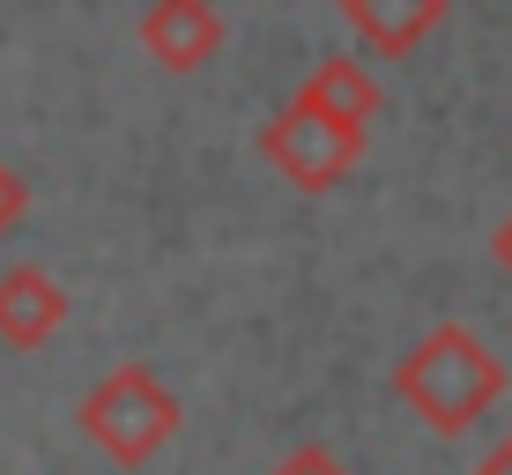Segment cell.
<instances>
[{
  "label": "cell",
  "instance_id": "obj_3",
  "mask_svg": "<svg viewBox=\"0 0 512 475\" xmlns=\"http://www.w3.org/2000/svg\"><path fill=\"white\" fill-rule=\"evenodd\" d=\"M364 134H372V127L334 119L327 104H312L305 90H297V97H282L268 112V127H260V156H268L297 193H327V186H342L349 171L364 164Z\"/></svg>",
  "mask_w": 512,
  "mask_h": 475
},
{
  "label": "cell",
  "instance_id": "obj_4",
  "mask_svg": "<svg viewBox=\"0 0 512 475\" xmlns=\"http://www.w3.org/2000/svg\"><path fill=\"white\" fill-rule=\"evenodd\" d=\"M141 52L171 75H193L223 52V15L216 0H149L141 8Z\"/></svg>",
  "mask_w": 512,
  "mask_h": 475
},
{
  "label": "cell",
  "instance_id": "obj_9",
  "mask_svg": "<svg viewBox=\"0 0 512 475\" xmlns=\"http://www.w3.org/2000/svg\"><path fill=\"white\" fill-rule=\"evenodd\" d=\"M23 208H30V186L15 179V164H8V156H0V238H8L15 223H23Z\"/></svg>",
  "mask_w": 512,
  "mask_h": 475
},
{
  "label": "cell",
  "instance_id": "obj_5",
  "mask_svg": "<svg viewBox=\"0 0 512 475\" xmlns=\"http://www.w3.org/2000/svg\"><path fill=\"white\" fill-rule=\"evenodd\" d=\"M60 327H67V290L52 283L45 268H30V260L0 268V342L8 349H38Z\"/></svg>",
  "mask_w": 512,
  "mask_h": 475
},
{
  "label": "cell",
  "instance_id": "obj_8",
  "mask_svg": "<svg viewBox=\"0 0 512 475\" xmlns=\"http://www.w3.org/2000/svg\"><path fill=\"white\" fill-rule=\"evenodd\" d=\"M268 475H357V468H349L342 453H327V446H297V453H282Z\"/></svg>",
  "mask_w": 512,
  "mask_h": 475
},
{
  "label": "cell",
  "instance_id": "obj_11",
  "mask_svg": "<svg viewBox=\"0 0 512 475\" xmlns=\"http://www.w3.org/2000/svg\"><path fill=\"white\" fill-rule=\"evenodd\" d=\"M490 253H498V268H505V275H512V216H505V223H498V238H490Z\"/></svg>",
  "mask_w": 512,
  "mask_h": 475
},
{
  "label": "cell",
  "instance_id": "obj_7",
  "mask_svg": "<svg viewBox=\"0 0 512 475\" xmlns=\"http://www.w3.org/2000/svg\"><path fill=\"white\" fill-rule=\"evenodd\" d=\"M312 104H327L334 119H357V127H372L379 119V104H386V90H379V75L364 60H349V52H327L320 67H312L305 82H297Z\"/></svg>",
  "mask_w": 512,
  "mask_h": 475
},
{
  "label": "cell",
  "instance_id": "obj_1",
  "mask_svg": "<svg viewBox=\"0 0 512 475\" xmlns=\"http://www.w3.org/2000/svg\"><path fill=\"white\" fill-rule=\"evenodd\" d=\"M394 394L409 401V409H416L431 431H468L475 416L498 409L505 364L490 357V342H483L475 327L446 320V327H431V334L409 349V357L394 364Z\"/></svg>",
  "mask_w": 512,
  "mask_h": 475
},
{
  "label": "cell",
  "instance_id": "obj_6",
  "mask_svg": "<svg viewBox=\"0 0 512 475\" xmlns=\"http://www.w3.org/2000/svg\"><path fill=\"white\" fill-rule=\"evenodd\" d=\"M446 8H453V0H342L349 30H357V38L372 45L379 60H401V52H416L438 23H446Z\"/></svg>",
  "mask_w": 512,
  "mask_h": 475
},
{
  "label": "cell",
  "instance_id": "obj_10",
  "mask_svg": "<svg viewBox=\"0 0 512 475\" xmlns=\"http://www.w3.org/2000/svg\"><path fill=\"white\" fill-rule=\"evenodd\" d=\"M468 475H512V438H498V446L483 453V461H475Z\"/></svg>",
  "mask_w": 512,
  "mask_h": 475
},
{
  "label": "cell",
  "instance_id": "obj_2",
  "mask_svg": "<svg viewBox=\"0 0 512 475\" xmlns=\"http://www.w3.org/2000/svg\"><path fill=\"white\" fill-rule=\"evenodd\" d=\"M82 431H90V446H104L119 468H141L179 431V394H171L149 364H112V372L82 394Z\"/></svg>",
  "mask_w": 512,
  "mask_h": 475
}]
</instances>
